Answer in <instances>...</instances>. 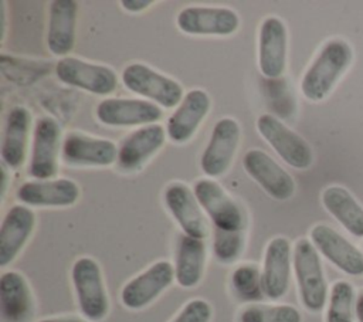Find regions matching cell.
Here are the masks:
<instances>
[{
    "instance_id": "5b68a950",
    "label": "cell",
    "mask_w": 363,
    "mask_h": 322,
    "mask_svg": "<svg viewBox=\"0 0 363 322\" xmlns=\"http://www.w3.org/2000/svg\"><path fill=\"white\" fill-rule=\"evenodd\" d=\"M257 129L285 163L299 170L311 167L313 152L309 143L282 121L264 113L257 119Z\"/></svg>"
},
{
    "instance_id": "9c48e42d",
    "label": "cell",
    "mask_w": 363,
    "mask_h": 322,
    "mask_svg": "<svg viewBox=\"0 0 363 322\" xmlns=\"http://www.w3.org/2000/svg\"><path fill=\"white\" fill-rule=\"evenodd\" d=\"M174 279V265L169 261H157L125 284L121 301L128 309H142L169 288Z\"/></svg>"
},
{
    "instance_id": "f546056e",
    "label": "cell",
    "mask_w": 363,
    "mask_h": 322,
    "mask_svg": "<svg viewBox=\"0 0 363 322\" xmlns=\"http://www.w3.org/2000/svg\"><path fill=\"white\" fill-rule=\"evenodd\" d=\"M240 322H302L301 312L292 305L254 304L244 308Z\"/></svg>"
},
{
    "instance_id": "44dd1931",
    "label": "cell",
    "mask_w": 363,
    "mask_h": 322,
    "mask_svg": "<svg viewBox=\"0 0 363 322\" xmlns=\"http://www.w3.org/2000/svg\"><path fill=\"white\" fill-rule=\"evenodd\" d=\"M210 96L203 89L186 94L177 109L167 121V135L174 143H184L196 133L199 125L210 111Z\"/></svg>"
},
{
    "instance_id": "8fae6325",
    "label": "cell",
    "mask_w": 363,
    "mask_h": 322,
    "mask_svg": "<svg viewBox=\"0 0 363 322\" xmlns=\"http://www.w3.org/2000/svg\"><path fill=\"white\" fill-rule=\"evenodd\" d=\"M240 142V126L233 118L220 119L211 132L201 155L200 166L208 177H218L227 172Z\"/></svg>"
},
{
    "instance_id": "4316f807",
    "label": "cell",
    "mask_w": 363,
    "mask_h": 322,
    "mask_svg": "<svg viewBox=\"0 0 363 322\" xmlns=\"http://www.w3.org/2000/svg\"><path fill=\"white\" fill-rule=\"evenodd\" d=\"M206 264V245L203 240L182 234L176 245L174 278L183 288L196 287L203 277Z\"/></svg>"
},
{
    "instance_id": "1f68e13d",
    "label": "cell",
    "mask_w": 363,
    "mask_h": 322,
    "mask_svg": "<svg viewBox=\"0 0 363 322\" xmlns=\"http://www.w3.org/2000/svg\"><path fill=\"white\" fill-rule=\"evenodd\" d=\"M213 315L211 305L204 299H191L176 315L172 322H210Z\"/></svg>"
},
{
    "instance_id": "3957f363",
    "label": "cell",
    "mask_w": 363,
    "mask_h": 322,
    "mask_svg": "<svg viewBox=\"0 0 363 322\" xmlns=\"http://www.w3.org/2000/svg\"><path fill=\"white\" fill-rule=\"evenodd\" d=\"M77 301L84 318L102 321L109 311V301L98 262L91 257L78 258L71 271Z\"/></svg>"
},
{
    "instance_id": "e0dca14e",
    "label": "cell",
    "mask_w": 363,
    "mask_h": 322,
    "mask_svg": "<svg viewBox=\"0 0 363 322\" xmlns=\"http://www.w3.org/2000/svg\"><path fill=\"white\" fill-rule=\"evenodd\" d=\"M292 258L294 252L286 237L279 235L268 243L261 271L267 298L277 301L286 294L291 279Z\"/></svg>"
},
{
    "instance_id": "ba28073f",
    "label": "cell",
    "mask_w": 363,
    "mask_h": 322,
    "mask_svg": "<svg viewBox=\"0 0 363 322\" xmlns=\"http://www.w3.org/2000/svg\"><path fill=\"white\" fill-rule=\"evenodd\" d=\"M309 237L318 252L337 270L352 277L363 275V252L333 227L315 224Z\"/></svg>"
},
{
    "instance_id": "ffe728a7",
    "label": "cell",
    "mask_w": 363,
    "mask_h": 322,
    "mask_svg": "<svg viewBox=\"0 0 363 322\" xmlns=\"http://www.w3.org/2000/svg\"><path fill=\"white\" fill-rule=\"evenodd\" d=\"M166 131L162 125L152 123L132 132L118 150V166L126 172L139 170L164 143Z\"/></svg>"
},
{
    "instance_id": "9a60e30c",
    "label": "cell",
    "mask_w": 363,
    "mask_h": 322,
    "mask_svg": "<svg viewBox=\"0 0 363 322\" xmlns=\"http://www.w3.org/2000/svg\"><path fill=\"white\" fill-rule=\"evenodd\" d=\"M164 203L186 235L204 240L210 230L194 191L184 183H170L164 190Z\"/></svg>"
},
{
    "instance_id": "d4e9b609",
    "label": "cell",
    "mask_w": 363,
    "mask_h": 322,
    "mask_svg": "<svg viewBox=\"0 0 363 322\" xmlns=\"http://www.w3.org/2000/svg\"><path fill=\"white\" fill-rule=\"evenodd\" d=\"M31 126V113L24 106H14L6 119L4 136L1 143L3 163L17 169L24 163Z\"/></svg>"
},
{
    "instance_id": "4dcf8cb0",
    "label": "cell",
    "mask_w": 363,
    "mask_h": 322,
    "mask_svg": "<svg viewBox=\"0 0 363 322\" xmlns=\"http://www.w3.org/2000/svg\"><path fill=\"white\" fill-rule=\"evenodd\" d=\"M244 243V231H227L216 228L213 240L214 257L223 264H231L241 255Z\"/></svg>"
},
{
    "instance_id": "4fadbf2b",
    "label": "cell",
    "mask_w": 363,
    "mask_h": 322,
    "mask_svg": "<svg viewBox=\"0 0 363 322\" xmlns=\"http://www.w3.org/2000/svg\"><path fill=\"white\" fill-rule=\"evenodd\" d=\"M177 27L194 35H230L240 26L238 14L227 7H186L177 14Z\"/></svg>"
},
{
    "instance_id": "e575fe53",
    "label": "cell",
    "mask_w": 363,
    "mask_h": 322,
    "mask_svg": "<svg viewBox=\"0 0 363 322\" xmlns=\"http://www.w3.org/2000/svg\"><path fill=\"white\" fill-rule=\"evenodd\" d=\"M38 322H82L78 318H50V319H41Z\"/></svg>"
},
{
    "instance_id": "5bb4252c",
    "label": "cell",
    "mask_w": 363,
    "mask_h": 322,
    "mask_svg": "<svg viewBox=\"0 0 363 322\" xmlns=\"http://www.w3.org/2000/svg\"><path fill=\"white\" fill-rule=\"evenodd\" d=\"M61 129L57 121L44 116L34 129L28 173L37 180H50L58 172V146Z\"/></svg>"
},
{
    "instance_id": "8992f818",
    "label": "cell",
    "mask_w": 363,
    "mask_h": 322,
    "mask_svg": "<svg viewBox=\"0 0 363 322\" xmlns=\"http://www.w3.org/2000/svg\"><path fill=\"white\" fill-rule=\"evenodd\" d=\"M194 196L214 227L227 231H242L245 216L237 201L214 180L201 179L194 183Z\"/></svg>"
},
{
    "instance_id": "6da1fadb",
    "label": "cell",
    "mask_w": 363,
    "mask_h": 322,
    "mask_svg": "<svg viewBox=\"0 0 363 322\" xmlns=\"http://www.w3.org/2000/svg\"><path fill=\"white\" fill-rule=\"evenodd\" d=\"M353 61V48L343 38L326 41L305 71L301 81L303 96L312 102L323 101L336 87Z\"/></svg>"
},
{
    "instance_id": "7c38bea8",
    "label": "cell",
    "mask_w": 363,
    "mask_h": 322,
    "mask_svg": "<svg viewBox=\"0 0 363 322\" xmlns=\"http://www.w3.org/2000/svg\"><path fill=\"white\" fill-rule=\"evenodd\" d=\"M242 165L245 172L275 200H288L294 196L295 180L268 153L251 149L244 155Z\"/></svg>"
},
{
    "instance_id": "d6a6232c",
    "label": "cell",
    "mask_w": 363,
    "mask_h": 322,
    "mask_svg": "<svg viewBox=\"0 0 363 322\" xmlns=\"http://www.w3.org/2000/svg\"><path fill=\"white\" fill-rule=\"evenodd\" d=\"M152 3H153L152 0H123V1H121L122 7H123L125 10L133 11V13L142 11V10L147 9Z\"/></svg>"
},
{
    "instance_id": "7a4b0ae2",
    "label": "cell",
    "mask_w": 363,
    "mask_h": 322,
    "mask_svg": "<svg viewBox=\"0 0 363 322\" xmlns=\"http://www.w3.org/2000/svg\"><path fill=\"white\" fill-rule=\"evenodd\" d=\"M299 299L309 312H320L328 302L329 289L320 254L311 240L299 238L292 258Z\"/></svg>"
},
{
    "instance_id": "d6986e66",
    "label": "cell",
    "mask_w": 363,
    "mask_h": 322,
    "mask_svg": "<svg viewBox=\"0 0 363 322\" xmlns=\"http://www.w3.org/2000/svg\"><path fill=\"white\" fill-rule=\"evenodd\" d=\"M23 204L35 207H68L79 197V187L71 179H50L23 183L16 193Z\"/></svg>"
},
{
    "instance_id": "83f0119b",
    "label": "cell",
    "mask_w": 363,
    "mask_h": 322,
    "mask_svg": "<svg viewBox=\"0 0 363 322\" xmlns=\"http://www.w3.org/2000/svg\"><path fill=\"white\" fill-rule=\"evenodd\" d=\"M354 308L356 291L353 284L339 279L329 289L325 322H354Z\"/></svg>"
},
{
    "instance_id": "277c9868",
    "label": "cell",
    "mask_w": 363,
    "mask_h": 322,
    "mask_svg": "<svg viewBox=\"0 0 363 322\" xmlns=\"http://www.w3.org/2000/svg\"><path fill=\"white\" fill-rule=\"evenodd\" d=\"M122 81L129 91L163 108H174L183 101V87L177 81L140 62L129 64L122 72Z\"/></svg>"
},
{
    "instance_id": "603a6c76",
    "label": "cell",
    "mask_w": 363,
    "mask_h": 322,
    "mask_svg": "<svg viewBox=\"0 0 363 322\" xmlns=\"http://www.w3.org/2000/svg\"><path fill=\"white\" fill-rule=\"evenodd\" d=\"M78 3L74 0H54L50 7L47 45L54 55H67L75 44Z\"/></svg>"
},
{
    "instance_id": "30bf717a",
    "label": "cell",
    "mask_w": 363,
    "mask_h": 322,
    "mask_svg": "<svg viewBox=\"0 0 363 322\" xmlns=\"http://www.w3.org/2000/svg\"><path fill=\"white\" fill-rule=\"evenodd\" d=\"M95 115L108 126L152 125L163 115L159 105L147 99L106 98L96 106Z\"/></svg>"
},
{
    "instance_id": "484cf974",
    "label": "cell",
    "mask_w": 363,
    "mask_h": 322,
    "mask_svg": "<svg viewBox=\"0 0 363 322\" xmlns=\"http://www.w3.org/2000/svg\"><path fill=\"white\" fill-rule=\"evenodd\" d=\"M322 204L340 226L357 238H363V206L343 186H328L322 191Z\"/></svg>"
},
{
    "instance_id": "f1b7e54d",
    "label": "cell",
    "mask_w": 363,
    "mask_h": 322,
    "mask_svg": "<svg viewBox=\"0 0 363 322\" xmlns=\"http://www.w3.org/2000/svg\"><path fill=\"white\" fill-rule=\"evenodd\" d=\"M231 287L234 294L245 302H258L265 296L262 272L254 264L238 265L231 274Z\"/></svg>"
},
{
    "instance_id": "2e32d148",
    "label": "cell",
    "mask_w": 363,
    "mask_h": 322,
    "mask_svg": "<svg viewBox=\"0 0 363 322\" xmlns=\"http://www.w3.org/2000/svg\"><path fill=\"white\" fill-rule=\"evenodd\" d=\"M288 33L278 17H267L259 28L258 65L267 78H279L286 68Z\"/></svg>"
},
{
    "instance_id": "7402d4cb",
    "label": "cell",
    "mask_w": 363,
    "mask_h": 322,
    "mask_svg": "<svg viewBox=\"0 0 363 322\" xmlns=\"http://www.w3.org/2000/svg\"><path fill=\"white\" fill-rule=\"evenodd\" d=\"M35 226L34 213L21 204L13 206L0 227V265L10 264L26 245Z\"/></svg>"
},
{
    "instance_id": "52a82bcc",
    "label": "cell",
    "mask_w": 363,
    "mask_h": 322,
    "mask_svg": "<svg viewBox=\"0 0 363 322\" xmlns=\"http://www.w3.org/2000/svg\"><path fill=\"white\" fill-rule=\"evenodd\" d=\"M55 74L61 82L95 95H109L118 87V77L112 68L75 57L61 58L55 65Z\"/></svg>"
},
{
    "instance_id": "836d02e7",
    "label": "cell",
    "mask_w": 363,
    "mask_h": 322,
    "mask_svg": "<svg viewBox=\"0 0 363 322\" xmlns=\"http://www.w3.org/2000/svg\"><path fill=\"white\" fill-rule=\"evenodd\" d=\"M354 315L357 322H363V289H360L356 295V308H354Z\"/></svg>"
},
{
    "instance_id": "ac0fdd59",
    "label": "cell",
    "mask_w": 363,
    "mask_h": 322,
    "mask_svg": "<svg viewBox=\"0 0 363 322\" xmlns=\"http://www.w3.org/2000/svg\"><path fill=\"white\" fill-rule=\"evenodd\" d=\"M118 148L108 139L69 132L62 140V160L71 166H109L118 160Z\"/></svg>"
},
{
    "instance_id": "cb8c5ba5",
    "label": "cell",
    "mask_w": 363,
    "mask_h": 322,
    "mask_svg": "<svg viewBox=\"0 0 363 322\" xmlns=\"http://www.w3.org/2000/svg\"><path fill=\"white\" fill-rule=\"evenodd\" d=\"M0 312L4 322H27L31 316V291L17 271H7L0 277Z\"/></svg>"
}]
</instances>
